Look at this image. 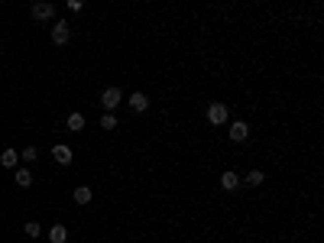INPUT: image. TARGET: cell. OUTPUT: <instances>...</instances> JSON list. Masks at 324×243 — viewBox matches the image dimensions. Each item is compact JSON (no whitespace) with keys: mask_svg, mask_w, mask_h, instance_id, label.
Listing matches in <instances>:
<instances>
[{"mask_svg":"<svg viewBox=\"0 0 324 243\" xmlns=\"http://www.w3.org/2000/svg\"><path fill=\"white\" fill-rule=\"evenodd\" d=\"M120 101H124V94H120V88H104V94H100V104H104L107 110H114V107H117Z\"/></svg>","mask_w":324,"mask_h":243,"instance_id":"6da1fadb","label":"cell"},{"mask_svg":"<svg viewBox=\"0 0 324 243\" xmlns=\"http://www.w3.org/2000/svg\"><path fill=\"white\" fill-rule=\"evenodd\" d=\"M208 123H214V126L227 123V107H224V104H211V107H208Z\"/></svg>","mask_w":324,"mask_h":243,"instance_id":"7a4b0ae2","label":"cell"},{"mask_svg":"<svg viewBox=\"0 0 324 243\" xmlns=\"http://www.w3.org/2000/svg\"><path fill=\"white\" fill-rule=\"evenodd\" d=\"M68 39H71L68 23H55V26H52V42H55V46H65Z\"/></svg>","mask_w":324,"mask_h":243,"instance_id":"3957f363","label":"cell"},{"mask_svg":"<svg viewBox=\"0 0 324 243\" xmlns=\"http://www.w3.org/2000/svg\"><path fill=\"white\" fill-rule=\"evenodd\" d=\"M32 16H36V20H52V16H55V10H52V3L39 0V3H32Z\"/></svg>","mask_w":324,"mask_h":243,"instance_id":"277c9868","label":"cell"},{"mask_svg":"<svg viewBox=\"0 0 324 243\" xmlns=\"http://www.w3.org/2000/svg\"><path fill=\"white\" fill-rule=\"evenodd\" d=\"M52 156L59 165H71V146H65V143H59V146L52 149Z\"/></svg>","mask_w":324,"mask_h":243,"instance_id":"5b68a950","label":"cell"},{"mask_svg":"<svg viewBox=\"0 0 324 243\" xmlns=\"http://www.w3.org/2000/svg\"><path fill=\"white\" fill-rule=\"evenodd\" d=\"M130 107L136 110V114H143V110L149 107V97L143 94V91H136V94H130Z\"/></svg>","mask_w":324,"mask_h":243,"instance_id":"8992f818","label":"cell"},{"mask_svg":"<svg viewBox=\"0 0 324 243\" xmlns=\"http://www.w3.org/2000/svg\"><path fill=\"white\" fill-rule=\"evenodd\" d=\"M16 162H20L16 149H3V152H0V165H3V169H16Z\"/></svg>","mask_w":324,"mask_h":243,"instance_id":"52a82bcc","label":"cell"},{"mask_svg":"<svg viewBox=\"0 0 324 243\" xmlns=\"http://www.w3.org/2000/svg\"><path fill=\"white\" fill-rule=\"evenodd\" d=\"M237 185H240V175L237 172H224V175H221V188H224V191H233Z\"/></svg>","mask_w":324,"mask_h":243,"instance_id":"ba28073f","label":"cell"},{"mask_svg":"<svg viewBox=\"0 0 324 243\" xmlns=\"http://www.w3.org/2000/svg\"><path fill=\"white\" fill-rule=\"evenodd\" d=\"M13 179H16V185H20V188H30V185H32V172H30V169H16Z\"/></svg>","mask_w":324,"mask_h":243,"instance_id":"9c48e42d","label":"cell"},{"mask_svg":"<svg viewBox=\"0 0 324 243\" xmlns=\"http://www.w3.org/2000/svg\"><path fill=\"white\" fill-rule=\"evenodd\" d=\"M247 133H250L247 123H230V140L233 143H243V140H247Z\"/></svg>","mask_w":324,"mask_h":243,"instance_id":"30bf717a","label":"cell"},{"mask_svg":"<svg viewBox=\"0 0 324 243\" xmlns=\"http://www.w3.org/2000/svg\"><path fill=\"white\" fill-rule=\"evenodd\" d=\"M49 240H52V243H65V240H68V230H65L62 224H55V227L49 230Z\"/></svg>","mask_w":324,"mask_h":243,"instance_id":"8fae6325","label":"cell"},{"mask_svg":"<svg viewBox=\"0 0 324 243\" xmlns=\"http://www.w3.org/2000/svg\"><path fill=\"white\" fill-rule=\"evenodd\" d=\"M65 126L78 133V130H85V117H81V114H68V123H65Z\"/></svg>","mask_w":324,"mask_h":243,"instance_id":"7c38bea8","label":"cell"},{"mask_svg":"<svg viewBox=\"0 0 324 243\" xmlns=\"http://www.w3.org/2000/svg\"><path fill=\"white\" fill-rule=\"evenodd\" d=\"M88 201H91V188H88V185L75 188V204H88Z\"/></svg>","mask_w":324,"mask_h":243,"instance_id":"4fadbf2b","label":"cell"},{"mask_svg":"<svg viewBox=\"0 0 324 243\" xmlns=\"http://www.w3.org/2000/svg\"><path fill=\"white\" fill-rule=\"evenodd\" d=\"M23 230H26V237H39V234H42V224H36V220H26Z\"/></svg>","mask_w":324,"mask_h":243,"instance_id":"5bb4252c","label":"cell"},{"mask_svg":"<svg viewBox=\"0 0 324 243\" xmlns=\"http://www.w3.org/2000/svg\"><path fill=\"white\" fill-rule=\"evenodd\" d=\"M100 126H104V130H114V126H117V117H114V114H104V117H100Z\"/></svg>","mask_w":324,"mask_h":243,"instance_id":"9a60e30c","label":"cell"},{"mask_svg":"<svg viewBox=\"0 0 324 243\" xmlns=\"http://www.w3.org/2000/svg\"><path fill=\"white\" fill-rule=\"evenodd\" d=\"M23 159H26V162H36V159H39V149L36 146H26L23 149Z\"/></svg>","mask_w":324,"mask_h":243,"instance_id":"2e32d148","label":"cell"},{"mask_svg":"<svg viewBox=\"0 0 324 243\" xmlns=\"http://www.w3.org/2000/svg\"><path fill=\"white\" fill-rule=\"evenodd\" d=\"M243 179H247L250 185H259V182H262V172H256V169H253V172H247Z\"/></svg>","mask_w":324,"mask_h":243,"instance_id":"e0dca14e","label":"cell"},{"mask_svg":"<svg viewBox=\"0 0 324 243\" xmlns=\"http://www.w3.org/2000/svg\"><path fill=\"white\" fill-rule=\"evenodd\" d=\"M81 7H85V0H68V10H71V13H78Z\"/></svg>","mask_w":324,"mask_h":243,"instance_id":"ac0fdd59","label":"cell"}]
</instances>
